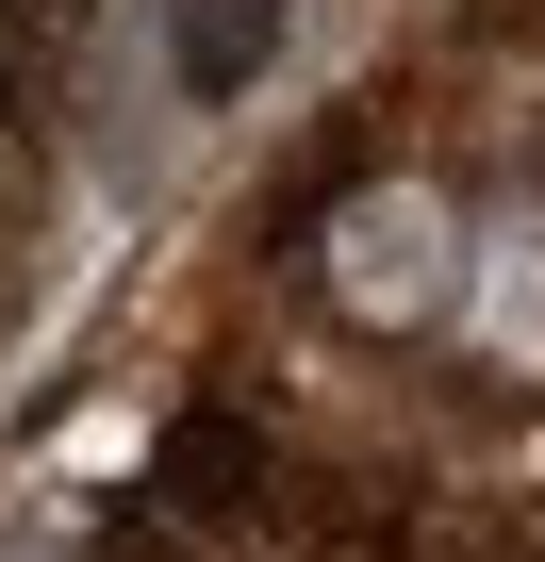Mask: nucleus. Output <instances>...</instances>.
I'll return each mask as SVG.
<instances>
[{
    "instance_id": "1",
    "label": "nucleus",
    "mask_w": 545,
    "mask_h": 562,
    "mask_svg": "<svg viewBox=\"0 0 545 562\" xmlns=\"http://www.w3.org/2000/svg\"><path fill=\"white\" fill-rule=\"evenodd\" d=\"M149 18H166L182 100H231V83H264V50H282V0H149Z\"/></svg>"
}]
</instances>
